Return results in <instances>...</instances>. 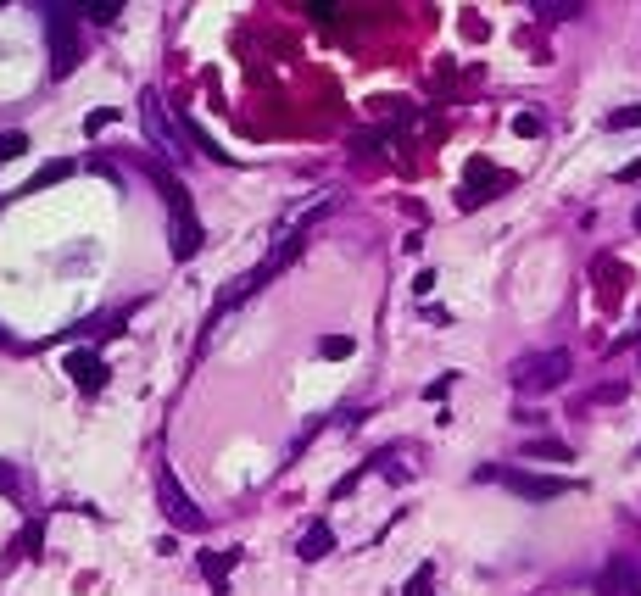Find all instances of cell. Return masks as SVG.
<instances>
[{
    "label": "cell",
    "instance_id": "1",
    "mask_svg": "<svg viewBox=\"0 0 641 596\" xmlns=\"http://www.w3.org/2000/svg\"><path fill=\"white\" fill-rule=\"evenodd\" d=\"M145 173H151V184L163 190V201H168V218H173V256L179 262H190L201 251V218H196V207H190V190H184V179L168 168V162H145Z\"/></svg>",
    "mask_w": 641,
    "mask_h": 596
},
{
    "label": "cell",
    "instance_id": "2",
    "mask_svg": "<svg viewBox=\"0 0 641 596\" xmlns=\"http://www.w3.org/2000/svg\"><path fill=\"white\" fill-rule=\"evenodd\" d=\"M140 123H145V140H151L156 151H168L173 162L190 156V135H184V123H173V117L163 112V95H156V89H140Z\"/></svg>",
    "mask_w": 641,
    "mask_h": 596
},
{
    "label": "cell",
    "instance_id": "3",
    "mask_svg": "<svg viewBox=\"0 0 641 596\" xmlns=\"http://www.w3.org/2000/svg\"><path fill=\"white\" fill-rule=\"evenodd\" d=\"M45 45H51V73L68 79L79 68V23H73V6H51L45 17Z\"/></svg>",
    "mask_w": 641,
    "mask_h": 596
},
{
    "label": "cell",
    "instance_id": "4",
    "mask_svg": "<svg viewBox=\"0 0 641 596\" xmlns=\"http://www.w3.org/2000/svg\"><path fill=\"white\" fill-rule=\"evenodd\" d=\"M569 379V351H541V357H519L513 362V385L541 396V390H558Z\"/></svg>",
    "mask_w": 641,
    "mask_h": 596
},
{
    "label": "cell",
    "instance_id": "5",
    "mask_svg": "<svg viewBox=\"0 0 641 596\" xmlns=\"http://www.w3.org/2000/svg\"><path fill=\"white\" fill-rule=\"evenodd\" d=\"M479 480H502L513 496H525V502H558V496H569V490H574L569 480L530 474V469H479Z\"/></svg>",
    "mask_w": 641,
    "mask_h": 596
},
{
    "label": "cell",
    "instance_id": "6",
    "mask_svg": "<svg viewBox=\"0 0 641 596\" xmlns=\"http://www.w3.org/2000/svg\"><path fill=\"white\" fill-rule=\"evenodd\" d=\"M163 508H168V518L184 529V535H201V529H207V513L184 496V485H179V474H173V469H163Z\"/></svg>",
    "mask_w": 641,
    "mask_h": 596
},
{
    "label": "cell",
    "instance_id": "7",
    "mask_svg": "<svg viewBox=\"0 0 641 596\" xmlns=\"http://www.w3.org/2000/svg\"><path fill=\"white\" fill-rule=\"evenodd\" d=\"M61 368H68V379H73L79 390H101V385H107V368H101L89 351H68V362H61Z\"/></svg>",
    "mask_w": 641,
    "mask_h": 596
},
{
    "label": "cell",
    "instance_id": "8",
    "mask_svg": "<svg viewBox=\"0 0 641 596\" xmlns=\"http://www.w3.org/2000/svg\"><path fill=\"white\" fill-rule=\"evenodd\" d=\"M235 563H240V552H201V574L212 580V596H229V585H223V580H229Z\"/></svg>",
    "mask_w": 641,
    "mask_h": 596
},
{
    "label": "cell",
    "instance_id": "9",
    "mask_svg": "<svg viewBox=\"0 0 641 596\" xmlns=\"http://www.w3.org/2000/svg\"><path fill=\"white\" fill-rule=\"evenodd\" d=\"M302 563H318V557H330L335 552V529L324 524V518H318V524H307V535H302Z\"/></svg>",
    "mask_w": 641,
    "mask_h": 596
},
{
    "label": "cell",
    "instance_id": "10",
    "mask_svg": "<svg viewBox=\"0 0 641 596\" xmlns=\"http://www.w3.org/2000/svg\"><path fill=\"white\" fill-rule=\"evenodd\" d=\"M68 173H73V162H68V156H61V162H45V168H40L34 179H28V184H23V195H34V190H45V184H61Z\"/></svg>",
    "mask_w": 641,
    "mask_h": 596
},
{
    "label": "cell",
    "instance_id": "11",
    "mask_svg": "<svg viewBox=\"0 0 641 596\" xmlns=\"http://www.w3.org/2000/svg\"><path fill=\"white\" fill-rule=\"evenodd\" d=\"M184 135H190V145H196L201 156H212V162H229V151H218V140L207 135V128H201L196 117H184Z\"/></svg>",
    "mask_w": 641,
    "mask_h": 596
},
{
    "label": "cell",
    "instance_id": "12",
    "mask_svg": "<svg viewBox=\"0 0 641 596\" xmlns=\"http://www.w3.org/2000/svg\"><path fill=\"white\" fill-rule=\"evenodd\" d=\"M525 457H541V462H569L574 452H569L563 441H530V446H525Z\"/></svg>",
    "mask_w": 641,
    "mask_h": 596
},
{
    "label": "cell",
    "instance_id": "13",
    "mask_svg": "<svg viewBox=\"0 0 641 596\" xmlns=\"http://www.w3.org/2000/svg\"><path fill=\"white\" fill-rule=\"evenodd\" d=\"M351 351H358V340H351V335H324V340H318V357H330V362H340Z\"/></svg>",
    "mask_w": 641,
    "mask_h": 596
},
{
    "label": "cell",
    "instance_id": "14",
    "mask_svg": "<svg viewBox=\"0 0 641 596\" xmlns=\"http://www.w3.org/2000/svg\"><path fill=\"white\" fill-rule=\"evenodd\" d=\"M79 17H89V23H117L123 6H117V0H95V6H79Z\"/></svg>",
    "mask_w": 641,
    "mask_h": 596
},
{
    "label": "cell",
    "instance_id": "15",
    "mask_svg": "<svg viewBox=\"0 0 641 596\" xmlns=\"http://www.w3.org/2000/svg\"><path fill=\"white\" fill-rule=\"evenodd\" d=\"M28 151V135H23V128H12V135H0V162H17Z\"/></svg>",
    "mask_w": 641,
    "mask_h": 596
},
{
    "label": "cell",
    "instance_id": "16",
    "mask_svg": "<svg viewBox=\"0 0 641 596\" xmlns=\"http://www.w3.org/2000/svg\"><path fill=\"white\" fill-rule=\"evenodd\" d=\"M430 580H435V563H419V569H413V580H407V591H402V596H424V591H430Z\"/></svg>",
    "mask_w": 641,
    "mask_h": 596
},
{
    "label": "cell",
    "instance_id": "17",
    "mask_svg": "<svg viewBox=\"0 0 641 596\" xmlns=\"http://www.w3.org/2000/svg\"><path fill=\"white\" fill-rule=\"evenodd\" d=\"M608 128H641V107H619V112H608Z\"/></svg>",
    "mask_w": 641,
    "mask_h": 596
},
{
    "label": "cell",
    "instance_id": "18",
    "mask_svg": "<svg viewBox=\"0 0 641 596\" xmlns=\"http://www.w3.org/2000/svg\"><path fill=\"white\" fill-rule=\"evenodd\" d=\"M535 17H581V6H547V0H535Z\"/></svg>",
    "mask_w": 641,
    "mask_h": 596
},
{
    "label": "cell",
    "instance_id": "19",
    "mask_svg": "<svg viewBox=\"0 0 641 596\" xmlns=\"http://www.w3.org/2000/svg\"><path fill=\"white\" fill-rule=\"evenodd\" d=\"M513 135H525V140H530V135H541V117H530V112H519V117H513Z\"/></svg>",
    "mask_w": 641,
    "mask_h": 596
},
{
    "label": "cell",
    "instance_id": "20",
    "mask_svg": "<svg viewBox=\"0 0 641 596\" xmlns=\"http://www.w3.org/2000/svg\"><path fill=\"white\" fill-rule=\"evenodd\" d=\"M112 117H117V112H112V107H101V112H89V117H84V128H89V135H101V128H107Z\"/></svg>",
    "mask_w": 641,
    "mask_h": 596
},
{
    "label": "cell",
    "instance_id": "21",
    "mask_svg": "<svg viewBox=\"0 0 641 596\" xmlns=\"http://www.w3.org/2000/svg\"><path fill=\"white\" fill-rule=\"evenodd\" d=\"M0 490H6V496L17 490V469H12V462H0Z\"/></svg>",
    "mask_w": 641,
    "mask_h": 596
},
{
    "label": "cell",
    "instance_id": "22",
    "mask_svg": "<svg viewBox=\"0 0 641 596\" xmlns=\"http://www.w3.org/2000/svg\"><path fill=\"white\" fill-rule=\"evenodd\" d=\"M619 179H641V162H630V168H625V173H619Z\"/></svg>",
    "mask_w": 641,
    "mask_h": 596
},
{
    "label": "cell",
    "instance_id": "23",
    "mask_svg": "<svg viewBox=\"0 0 641 596\" xmlns=\"http://www.w3.org/2000/svg\"><path fill=\"white\" fill-rule=\"evenodd\" d=\"M0 351H12V335H6V329H0Z\"/></svg>",
    "mask_w": 641,
    "mask_h": 596
},
{
    "label": "cell",
    "instance_id": "24",
    "mask_svg": "<svg viewBox=\"0 0 641 596\" xmlns=\"http://www.w3.org/2000/svg\"><path fill=\"white\" fill-rule=\"evenodd\" d=\"M636 228H641V207H636Z\"/></svg>",
    "mask_w": 641,
    "mask_h": 596
}]
</instances>
